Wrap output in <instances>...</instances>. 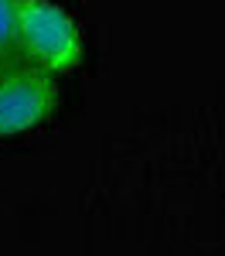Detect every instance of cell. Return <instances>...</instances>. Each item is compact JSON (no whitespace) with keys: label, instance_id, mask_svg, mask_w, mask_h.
Masks as SVG:
<instances>
[{"label":"cell","instance_id":"cell-1","mask_svg":"<svg viewBox=\"0 0 225 256\" xmlns=\"http://www.w3.org/2000/svg\"><path fill=\"white\" fill-rule=\"evenodd\" d=\"M17 55L44 72H72L82 58L72 18L48 0H17Z\"/></svg>","mask_w":225,"mask_h":256},{"label":"cell","instance_id":"cell-3","mask_svg":"<svg viewBox=\"0 0 225 256\" xmlns=\"http://www.w3.org/2000/svg\"><path fill=\"white\" fill-rule=\"evenodd\" d=\"M20 62L17 55V0H0V68Z\"/></svg>","mask_w":225,"mask_h":256},{"label":"cell","instance_id":"cell-2","mask_svg":"<svg viewBox=\"0 0 225 256\" xmlns=\"http://www.w3.org/2000/svg\"><path fill=\"white\" fill-rule=\"evenodd\" d=\"M58 106V86L51 72L31 62L0 68V137H17L41 126Z\"/></svg>","mask_w":225,"mask_h":256}]
</instances>
